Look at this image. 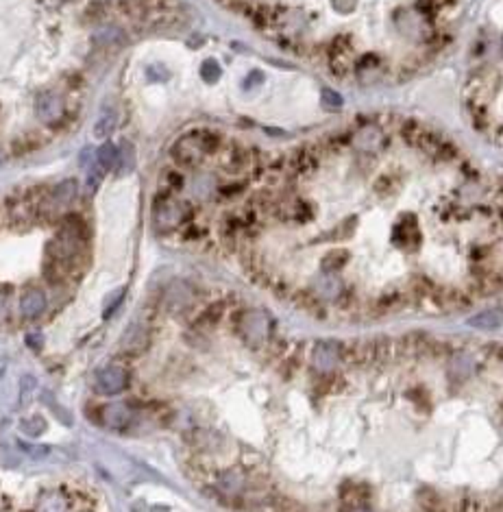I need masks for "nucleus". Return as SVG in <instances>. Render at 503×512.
I'll list each match as a JSON object with an SVG mask.
<instances>
[{
	"instance_id": "nucleus-1",
	"label": "nucleus",
	"mask_w": 503,
	"mask_h": 512,
	"mask_svg": "<svg viewBox=\"0 0 503 512\" xmlns=\"http://www.w3.org/2000/svg\"><path fill=\"white\" fill-rule=\"evenodd\" d=\"M127 383H129V375L122 366H105L94 377V388L101 395H118L127 388Z\"/></svg>"
},
{
	"instance_id": "nucleus-2",
	"label": "nucleus",
	"mask_w": 503,
	"mask_h": 512,
	"mask_svg": "<svg viewBox=\"0 0 503 512\" xmlns=\"http://www.w3.org/2000/svg\"><path fill=\"white\" fill-rule=\"evenodd\" d=\"M240 325H242V333L246 336V340H250V343H262V340L268 336V316L260 310L244 312L240 318Z\"/></svg>"
},
{
	"instance_id": "nucleus-3",
	"label": "nucleus",
	"mask_w": 503,
	"mask_h": 512,
	"mask_svg": "<svg viewBox=\"0 0 503 512\" xmlns=\"http://www.w3.org/2000/svg\"><path fill=\"white\" fill-rule=\"evenodd\" d=\"M35 111L44 122H55L63 116V101L55 92H44L35 101Z\"/></svg>"
},
{
	"instance_id": "nucleus-4",
	"label": "nucleus",
	"mask_w": 503,
	"mask_h": 512,
	"mask_svg": "<svg viewBox=\"0 0 503 512\" xmlns=\"http://www.w3.org/2000/svg\"><path fill=\"white\" fill-rule=\"evenodd\" d=\"M133 412L127 403H109L103 408V423L109 430H124L131 423Z\"/></svg>"
},
{
	"instance_id": "nucleus-5",
	"label": "nucleus",
	"mask_w": 503,
	"mask_h": 512,
	"mask_svg": "<svg viewBox=\"0 0 503 512\" xmlns=\"http://www.w3.org/2000/svg\"><path fill=\"white\" fill-rule=\"evenodd\" d=\"M46 310V296L37 288H29L20 298V312L24 318H37Z\"/></svg>"
},
{
	"instance_id": "nucleus-6",
	"label": "nucleus",
	"mask_w": 503,
	"mask_h": 512,
	"mask_svg": "<svg viewBox=\"0 0 503 512\" xmlns=\"http://www.w3.org/2000/svg\"><path fill=\"white\" fill-rule=\"evenodd\" d=\"M469 325L477 327V329H497L503 325V310L497 308V310H488V312H482L473 318H469Z\"/></svg>"
},
{
	"instance_id": "nucleus-7",
	"label": "nucleus",
	"mask_w": 503,
	"mask_h": 512,
	"mask_svg": "<svg viewBox=\"0 0 503 512\" xmlns=\"http://www.w3.org/2000/svg\"><path fill=\"white\" fill-rule=\"evenodd\" d=\"M116 124H118V114H116L113 109L101 111V116H98V120H96V124H94V136H96V138H107V136H111L113 129H116Z\"/></svg>"
},
{
	"instance_id": "nucleus-8",
	"label": "nucleus",
	"mask_w": 503,
	"mask_h": 512,
	"mask_svg": "<svg viewBox=\"0 0 503 512\" xmlns=\"http://www.w3.org/2000/svg\"><path fill=\"white\" fill-rule=\"evenodd\" d=\"M335 360H338V347L331 345V343H320L316 349H314V364L318 368H327L331 366Z\"/></svg>"
},
{
	"instance_id": "nucleus-9",
	"label": "nucleus",
	"mask_w": 503,
	"mask_h": 512,
	"mask_svg": "<svg viewBox=\"0 0 503 512\" xmlns=\"http://www.w3.org/2000/svg\"><path fill=\"white\" fill-rule=\"evenodd\" d=\"M74 196H76V181H74V179L61 181V184L53 190V205H55V207L70 205Z\"/></svg>"
},
{
	"instance_id": "nucleus-10",
	"label": "nucleus",
	"mask_w": 503,
	"mask_h": 512,
	"mask_svg": "<svg viewBox=\"0 0 503 512\" xmlns=\"http://www.w3.org/2000/svg\"><path fill=\"white\" fill-rule=\"evenodd\" d=\"M181 216H183V211L179 207V203H175V201H168L157 207V221L163 225H175L181 221Z\"/></svg>"
},
{
	"instance_id": "nucleus-11",
	"label": "nucleus",
	"mask_w": 503,
	"mask_h": 512,
	"mask_svg": "<svg viewBox=\"0 0 503 512\" xmlns=\"http://www.w3.org/2000/svg\"><path fill=\"white\" fill-rule=\"evenodd\" d=\"M144 347H146V333L142 331V327L133 325L127 331V336H124V340H122V349L129 351V353H136V351H140Z\"/></svg>"
},
{
	"instance_id": "nucleus-12",
	"label": "nucleus",
	"mask_w": 503,
	"mask_h": 512,
	"mask_svg": "<svg viewBox=\"0 0 503 512\" xmlns=\"http://www.w3.org/2000/svg\"><path fill=\"white\" fill-rule=\"evenodd\" d=\"M118 164H120V170L124 175L131 173L133 166H136V149L131 142H122L120 149H118Z\"/></svg>"
},
{
	"instance_id": "nucleus-13",
	"label": "nucleus",
	"mask_w": 503,
	"mask_h": 512,
	"mask_svg": "<svg viewBox=\"0 0 503 512\" xmlns=\"http://www.w3.org/2000/svg\"><path fill=\"white\" fill-rule=\"evenodd\" d=\"M96 164L98 168L103 170H109L118 164V149L113 144H103L98 151H96Z\"/></svg>"
},
{
	"instance_id": "nucleus-14",
	"label": "nucleus",
	"mask_w": 503,
	"mask_h": 512,
	"mask_svg": "<svg viewBox=\"0 0 503 512\" xmlns=\"http://www.w3.org/2000/svg\"><path fill=\"white\" fill-rule=\"evenodd\" d=\"M37 512H66V501L59 493H51L39 501Z\"/></svg>"
},
{
	"instance_id": "nucleus-15",
	"label": "nucleus",
	"mask_w": 503,
	"mask_h": 512,
	"mask_svg": "<svg viewBox=\"0 0 503 512\" xmlns=\"http://www.w3.org/2000/svg\"><path fill=\"white\" fill-rule=\"evenodd\" d=\"M200 74H203V79H207V81H216L218 74H220V68H218V64H216L214 59H209V61L203 64Z\"/></svg>"
},
{
	"instance_id": "nucleus-16",
	"label": "nucleus",
	"mask_w": 503,
	"mask_h": 512,
	"mask_svg": "<svg viewBox=\"0 0 503 512\" xmlns=\"http://www.w3.org/2000/svg\"><path fill=\"white\" fill-rule=\"evenodd\" d=\"M5 166V157H3V153H0V168Z\"/></svg>"
},
{
	"instance_id": "nucleus-17",
	"label": "nucleus",
	"mask_w": 503,
	"mask_h": 512,
	"mask_svg": "<svg viewBox=\"0 0 503 512\" xmlns=\"http://www.w3.org/2000/svg\"><path fill=\"white\" fill-rule=\"evenodd\" d=\"M355 512H368V510H364V508H360V510H355Z\"/></svg>"
}]
</instances>
